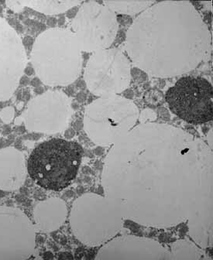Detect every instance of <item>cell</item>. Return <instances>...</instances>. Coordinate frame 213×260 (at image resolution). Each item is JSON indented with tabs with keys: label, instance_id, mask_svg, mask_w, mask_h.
I'll list each match as a JSON object with an SVG mask.
<instances>
[{
	"label": "cell",
	"instance_id": "4",
	"mask_svg": "<svg viewBox=\"0 0 213 260\" xmlns=\"http://www.w3.org/2000/svg\"><path fill=\"white\" fill-rule=\"evenodd\" d=\"M83 156L77 142L54 138L38 145L29 155L27 173L35 184L60 191L75 181Z\"/></svg>",
	"mask_w": 213,
	"mask_h": 260
},
{
	"label": "cell",
	"instance_id": "11",
	"mask_svg": "<svg viewBox=\"0 0 213 260\" xmlns=\"http://www.w3.org/2000/svg\"><path fill=\"white\" fill-rule=\"evenodd\" d=\"M26 65L21 38L5 20L0 18V102L13 96Z\"/></svg>",
	"mask_w": 213,
	"mask_h": 260
},
{
	"label": "cell",
	"instance_id": "10",
	"mask_svg": "<svg viewBox=\"0 0 213 260\" xmlns=\"http://www.w3.org/2000/svg\"><path fill=\"white\" fill-rule=\"evenodd\" d=\"M35 227L19 208L0 206V260H24L35 253Z\"/></svg>",
	"mask_w": 213,
	"mask_h": 260
},
{
	"label": "cell",
	"instance_id": "6",
	"mask_svg": "<svg viewBox=\"0 0 213 260\" xmlns=\"http://www.w3.org/2000/svg\"><path fill=\"white\" fill-rule=\"evenodd\" d=\"M72 29L81 51L95 53L111 47L119 24L116 13L109 7L90 1L80 7L72 20Z\"/></svg>",
	"mask_w": 213,
	"mask_h": 260
},
{
	"label": "cell",
	"instance_id": "7",
	"mask_svg": "<svg viewBox=\"0 0 213 260\" xmlns=\"http://www.w3.org/2000/svg\"><path fill=\"white\" fill-rule=\"evenodd\" d=\"M84 79L95 95L119 94L128 88L131 81L130 60L117 48L96 51L88 59Z\"/></svg>",
	"mask_w": 213,
	"mask_h": 260
},
{
	"label": "cell",
	"instance_id": "17",
	"mask_svg": "<svg viewBox=\"0 0 213 260\" xmlns=\"http://www.w3.org/2000/svg\"><path fill=\"white\" fill-rule=\"evenodd\" d=\"M6 5L13 10L15 13H20L23 11L24 9V4H23V0H16V1H7Z\"/></svg>",
	"mask_w": 213,
	"mask_h": 260
},
{
	"label": "cell",
	"instance_id": "8",
	"mask_svg": "<svg viewBox=\"0 0 213 260\" xmlns=\"http://www.w3.org/2000/svg\"><path fill=\"white\" fill-rule=\"evenodd\" d=\"M165 100L171 112L186 122L198 125L212 119V85L205 78L183 77L168 90Z\"/></svg>",
	"mask_w": 213,
	"mask_h": 260
},
{
	"label": "cell",
	"instance_id": "1",
	"mask_svg": "<svg viewBox=\"0 0 213 260\" xmlns=\"http://www.w3.org/2000/svg\"><path fill=\"white\" fill-rule=\"evenodd\" d=\"M103 185L108 212L135 221L140 211H168L177 222L199 211L212 193V153L200 139L167 124L142 123L116 142L106 156ZM174 223L176 224L174 218Z\"/></svg>",
	"mask_w": 213,
	"mask_h": 260
},
{
	"label": "cell",
	"instance_id": "5",
	"mask_svg": "<svg viewBox=\"0 0 213 260\" xmlns=\"http://www.w3.org/2000/svg\"><path fill=\"white\" fill-rule=\"evenodd\" d=\"M138 117L132 101L117 94L103 96L85 109L84 129L96 145L110 146L131 131Z\"/></svg>",
	"mask_w": 213,
	"mask_h": 260
},
{
	"label": "cell",
	"instance_id": "14",
	"mask_svg": "<svg viewBox=\"0 0 213 260\" xmlns=\"http://www.w3.org/2000/svg\"><path fill=\"white\" fill-rule=\"evenodd\" d=\"M81 4V1L77 0H23L25 7H29L46 15L65 13Z\"/></svg>",
	"mask_w": 213,
	"mask_h": 260
},
{
	"label": "cell",
	"instance_id": "13",
	"mask_svg": "<svg viewBox=\"0 0 213 260\" xmlns=\"http://www.w3.org/2000/svg\"><path fill=\"white\" fill-rule=\"evenodd\" d=\"M66 204L62 199L51 198L40 202L34 210L35 229L44 233L58 230L67 218Z\"/></svg>",
	"mask_w": 213,
	"mask_h": 260
},
{
	"label": "cell",
	"instance_id": "15",
	"mask_svg": "<svg viewBox=\"0 0 213 260\" xmlns=\"http://www.w3.org/2000/svg\"><path fill=\"white\" fill-rule=\"evenodd\" d=\"M154 1H105L103 4L114 13L119 14L136 15L153 5Z\"/></svg>",
	"mask_w": 213,
	"mask_h": 260
},
{
	"label": "cell",
	"instance_id": "20",
	"mask_svg": "<svg viewBox=\"0 0 213 260\" xmlns=\"http://www.w3.org/2000/svg\"><path fill=\"white\" fill-rule=\"evenodd\" d=\"M43 258H46V259H49V258H53V254L50 252H47L45 254H44Z\"/></svg>",
	"mask_w": 213,
	"mask_h": 260
},
{
	"label": "cell",
	"instance_id": "3",
	"mask_svg": "<svg viewBox=\"0 0 213 260\" xmlns=\"http://www.w3.org/2000/svg\"><path fill=\"white\" fill-rule=\"evenodd\" d=\"M35 73L44 85L66 86L79 76L81 50L72 31L51 28L35 40L31 52Z\"/></svg>",
	"mask_w": 213,
	"mask_h": 260
},
{
	"label": "cell",
	"instance_id": "12",
	"mask_svg": "<svg viewBox=\"0 0 213 260\" xmlns=\"http://www.w3.org/2000/svg\"><path fill=\"white\" fill-rule=\"evenodd\" d=\"M27 174L24 155L14 147L0 150V189L5 191L20 188Z\"/></svg>",
	"mask_w": 213,
	"mask_h": 260
},
{
	"label": "cell",
	"instance_id": "18",
	"mask_svg": "<svg viewBox=\"0 0 213 260\" xmlns=\"http://www.w3.org/2000/svg\"><path fill=\"white\" fill-rule=\"evenodd\" d=\"M155 115L152 111L145 110L143 111L141 116V121L143 122L145 120H150V119H155Z\"/></svg>",
	"mask_w": 213,
	"mask_h": 260
},
{
	"label": "cell",
	"instance_id": "9",
	"mask_svg": "<svg viewBox=\"0 0 213 260\" xmlns=\"http://www.w3.org/2000/svg\"><path fill=\"white\" fill-rule=\"evenodd\" d=\"M72 113V102L67 94L49 91L33 99L21 117L31 132L55 134L68 128Z\"/></svg>",
	"mask_w": 213,
	"mask_h": 260
},
{
	"label": "cell",
	"instance_id": "2",
	"mask_svg": "<svg viewBox=\"0 0 213 260\" xmlns=\"http://www.w3.org/2000/svg\"><path fill=\"white\" fill-rule=\"evenodd\" d=\"M125 49L139 69L156 78L192 72L208 60L211 35L206 23L188 1L155 3L129 28Z\"/></svg>",
	"mask_w": 213,
	"mask_h": 260
},
{
	"label": "cell",
	"instance_id": "16",
	"mask_svg": "<svg viewBox=\"0 0 213 260\" xmlns=\"http://www.w3.org/2000/svg\"><path fill=\"white\" fill-rule=\"evenodd\" d=\"M15 117V109L11 106L4 108L0 112L1 120L5 124H9L13 120Z\"/></svg>",
	"mask_w": 213,
	"mask_h": 260
},
{
	"label": "cell",
	"instance_id": "19",
	"mask_svg": "<svg viewBox=\"0 0 213 260\" xmlns=\"http://www.w3.org/2000/svg\"><path fill=\"white\" fill-rule=\"evenodd\" d=\"M207 140H208V147L211 150L212 149V130H210L208 132Z\"/></svg>",
	"mask_w": 213,
	"mask_h": 260
}]
</instances>
